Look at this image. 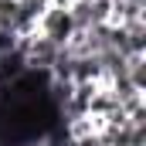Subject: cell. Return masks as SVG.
I'll list each match as a JSON object with an SVG mask.
<instances>
[{
	"label": "cell",
	"mask_w": 146,
	"mask_h": 146,
	"mask_svg": "<svg viewBox=\"0 0 146 146\" xmlns=\"http://www.w3.org/2000/svg\"><path fill=\"white\" fill-rule=\"evenodd\" d=\"M37 34L48 37L51 44H58V48H65L75 34V21L68 10H61V7H48L44 14H41V21H37Z\"/></svg>",
	"instance_id": "1"
}]
</instances>
